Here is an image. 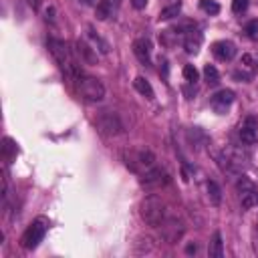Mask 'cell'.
I'll return each instance as SVG.
<instances>
[{
	"label": "cell",
	"mask_w": 258,
	"mask_h": 258,
	"mask_svg": "<svg viewBox=\"0 0 258 258\" xmlns=\"http://www.w3.org/2000/svg\"><path fill=\"white\" fill-rule=\"evenodd\" d=\"M139 214H141V218H143V222H145L147 226L158 228V226L163 222V218H165L167 212H165V206H163L161 198L156 196V194H152V196L143 198V202H141V206H139Z\"/></svg>",
	"instance_id": "1"
},
{
	"label": "cell",
	"mask_w": 258,
	"mask_h": 258,
	"mask_svg": "<svg viewBox=\"0 0 258 258\" xmlns=\"http://www.w3.org/2000/svg\"><path fill=\"white\" fill-rule=\"evenodd\" d=\"M47 47H49L53 59L59 63V67H61L64 73H67V75H79L77 67L73 64L71 51H69V47H67V42L61 40V38H53V36H51V38L47 40Z\"/></svg>",
	"instance_id": "2"
},
{
	"label": "cell",
	"mask_w": 258,
	"mask_h": 258,
	"mask_svg": "<svg viewBox=\"0 0 258 258\" xmlns=\"http://www.w3.org/2000/svg\"><path fill=\"white\" fill-rule=\"evenodd\" d=\"M125 163L131 171H137V174H145L156 165V156L149 152V149H133L129 152L125 158Z\"/></svg>",
	"instance_id": "3"
},
{
	"label": "cell",
	"mask_w": 258,
	"mask_h": 258,
	"mask_svg": "<svg viewBox=\"0 0 258 258\" xmlns=\"http://www.w3.org/2000/svg\"><path fill=\"white\" fill-rule=\"evenodd\" d=\"M79 93L85 101L89 103H99L105 97V87L103 83L95 77H79Z\"/></svg>",
	"instance_id": "4"
},
{
	"label": "cell",
	"mask_w": 258,
	"mask_h": 258,
	"mask_svg": "<svg viewBox=\"0 0 258 258\" xmlns=\"http://www.w3.org/2000/svg\"><path fill=\"white\" fill-rule=\"evenodd\" d=\"M160 228H161V238L167 242V244H176L182 236H184V232H186V226H184V222L178 218V216H174V214H165V218H163V222L160 224Z\"/></svg>",
	"instance_id": "5"
},
{
	"label": "cell",
	"mask_w": 258,
	"mask_h": 258,
	"mask_svg": "<svg viewBox=\"0 0 258 258\" xmlns=\"http://www.w3.org/2000/svg\"><path fill=\"white\" fill-rule=\"evenodd\" d=\"M95 123H97V127L101 129V133L111 135V137H113V135H119V133L123 131V123H121L119 115H117V113H111V111H101V113L97 115Z\"/></svg>",
	"instance_id": "6"
},
{
	"label": "cell",
	"mask_w": 258,
	"mask_h": 258,
	"mask_svg": "<svg viewBox=\"0 0 258 258\" xmlns=\"http://www.w3.org/2000/svg\"><path fill=\"white\" fill-rule=\"evenodd\" d=\"M45 232H47V226L42 224V220L34 222L32 226H29V230H27L25 236H23V246H25L27 250L36 248V246L42 242V238H45Z\"/></svg>",
	"instance_id": "7"
},
{
	"label": "cell",
	"mask_w": 258,
	"mask_h": 258,
	"mask_svg": "<svg viewBox=\"0 0 258 258\" xmlns=\"http://www.w3.org/2000/svg\"><path fill=\"white\" fill-rule=\"evenodd\" d=\"M167 182H169L167 171L161 169V167H152L149 171H145L143 180H141V184H143L145 188H160V186H165Z\"/></svg>",
	"instance_id": "8"
},
{
	"label": "cell",
	"mask_w": 258,
	"mask_h": 258,
	"mask_svg": "<svg viewBox=\"0 0 258 258\" xmlns=\"http://www.w3.org/2000/svg\"><path fill=\"white\" fill-rule=\"evenodd\" d=\"M256 133H258V119L254 115H248L240 127V141L244 145H252L256 141Z\"/></svg>",
	"instance_id": "9"
},
{
	"label": "cell",
	"mask_w": 258,
	"mask_h": 258,
	"mask_svg": "<svg viewBox=\"0 0 258 258\" xmlns=\"http://www.w3.org/2000/svg\"><path fill=\"white\" fill-rule=\"evenodd\" d=\"M212 107H214V111L216 113H226L228 111V107L234 103V91H230V89H222V91H218L216 95H212Z\"/></svg>",
	"instance_id": "10"
},
{
	"label": "cell",
	"mask_w": 258,
	"mask_h": 258,
	"mask_svg": "<svg viewBox=\"0 0 258 258\" xmlns=\"http://www.w3.org/2000/svg\"><path fill=\"white\" fill-rule=\"evenodd\" d=\"M212 53L218 61H232L236 57V45L232 40H218L212 45Z\"/></svg>",
	"instance_id": "11"
},
{
	"label": "cell",
	"mask_w": 258,
	"mask_h": 258,
	"mask_svg": "<svg viewBox=\"0 0 258 258\" xmlns=\"http://www.w3.org/2000/svg\"><path fill=\"white\" fill-rule=\"evenodd\" d=\"M202 40H204V36H202V32H198V31H188V34H186V40H184V49H186V53H190V55H196L198 51H200V47H202Z\"/></svg>",
	"instance_id": "12"
},
{
	"label": "cell",
	"mask_w": 258,
	"mask_h": 258,
	"mask_svg": "<svg viewBox=\"0 0 258 258\" xmlns=\"http://www.w3.org/2000/svg\"><path fill=\"white\" fill-rule=\"evenodd\" d=\"M133 53H135V57H137L143 64H149V61H152V45H149V40L137 38V40L133 42Z\"/></svg>",
	"instance_id": "13"
},
{
	"label": "cell",
	"mask_w": 258,
	"mask_h": 258,
	"mask_svg": "<svg viewBox=\"0 0 258 258\" xmlns=\"http://www.w3.org/2000/svg\"><path fill=\"white\" fill-rule=\"evenodd\" d=\"M77 53L87 64H97V53L87 40H81V38L77 40Z\"/></svg>",
	"instance_id": "14"
},
{
	"label": "cell",
	"mask_w": 258,
	"mask_h": 258,
	"mask_svg": "<svg viewBox=\"0 0 258 258\" xmlns=\"http://www.w3.org/2000/svg\"><path fill=\"white\" fill-rule=\"evenodd\" d=\"M240 204H242L244 210H250V208L258 206V192H256L254 188L240 192Z\"/></svg>",
	"instance_id": "15"
},
{
	"label": "cell",
	"mask_w": 258,
	"mask_h": 258,
	"mask_svg": "<svg viewBox=\"0 0 258 258\" xmlns=\"http://www.w3.org/2000/svg\"><path fill=\"white\" fill-rule=\"evenodd\" d=\"M133 87L137 89V93H141L145 99H154V89L152 85H149V81L145 77H135L133 79Z\"/></svg>",
	"instance_id": "16"
},
{
	"label": "cell",
	"mask_w": 258,
	"mask_h": 258,
	"mask_svg": "<svg viewBox=\"0 0 258 258\" xmlns=\"http://www.w3.org/2000/svg\"><path fill=\"white\" fill-rule=\"evenodd\" d=\"M206 190H208V200L212 206H220L222 204V190L216 182H208L206 184Z\"/></svg>",
	"instance_id": "17"
},
{
	"label": "cell",
	"mask_w": 258,
	"mask_h": 258,
	"mask_svg": "<svg viewBox=\"0 0 258 258\" xmlns=\"http://www.w3.org/2000/svg\"><path fill=\"white\" fill-rule=\"evenodd\" d=\"M210 256L212 258H222L224 256V242H222L220 232H214V238L210 242Z\"/></svg>",
	"instance_id": "18"
},
{
	"label": "cell",
	"mask_w": 258,
	"mask_h": 258,
	"mask_svg": "<svg viewBox=\"0 0 258 258\" xmlns=\"http://www.w3.org/2000/svg\"><path fill=\"white\" fill-rule=\"evenodd\" d=\"M111 10H113L111 0H99L97 6H95V14H97L99 20H107L111 16Z\"/></svg>",
	"instance_id": "19"
},
{
	"label": "cell",
	"mask_w": 258,
	"mask_h": 258,
	"mask_svg": "<svg viewBox=\"0 0 258 258\" xmlns=\"http://www.w3.org/2000/svg\"><path fill=\"white\" fill-rule=\"evenodd\" d=\"M180 10H182V4L180 2H176V4H171V6H167V8H163L161 12H160V20H171V18H176L178 14H180Z\"/></svg>",
	"instance_id": "20"
},
{
	"label": "cell",
	"mask_w": 258,
	"mask_h": 258,
	"mask_svg": "<svg viewBox=\"0 0 258 258\" xmlns=\"http://www.w3.org/2000/svg\"><path fill=\"white\" fill-rule=\"evenodd\" d=\"M204 77H206L208 85H216L220 81V73H218V69L214 67V64H206V67H204Z\"/></svg>",
	"instance_id": "21"
},
{
	"label": "cell",
	"mask_w": 258,
	"mask_h": 258,
	"mask_svg": "<svg viewBox=\"0 0 258 258\" xmlns=\"http://www.w3.org/2000/svg\"><path fill=\"white\" fill-rule=\"evenodd\" d=\"M240 64H242V69H246L250 75L258 71V63H256V61H254V57H252V55H248V53H246V55H242Z\"/></svg>",
	"instance_id": "22"
},
{
	"label": "cell",
	"mask_w": 258,
	"mask_h": 258,
	"mask_svg": "<svg viewBox=\"0 0 258 258\" xmlns=\"http://www.w3.org/2000/svg\"><path fill=\"white\" fill-rule=\"evenodd\" d=\"M200 8L208 14H218L220 12V4L216 0H200Z\"/></svg>",
	"instance_id": "23"
},
{
	"label": "cell",
	"mask_w": 258,
	"mask_h": 258,
	"mask_svg": "<svg viewBox=\"0 0 258 258\" xmlns=\"http://www.w3.org/2000/svg\"><path fill=\"white\" fill-rule=\"evenodd\" d=\"M184 79H186L188 83H196V81L200 79L198 69L194 67V64H186V67H184Z\"/></svg>",
	"instance_id": "24"
},
{
	"label": "cell",
	"mask_w": 258,
	"mask_h": 258,
	"mask_svg": "<svg viewBox=\"0 0 258 258\" xmlns=\"http://www.w3.org/2000/svg\"><path fill=\"white\" fill-rule=\"evenodd\" d=\"M154 240L152 238H149V236H147V238H141L137 244H135V250L139 252V254H143V252H152L154 250V244H152Z\"/></svg>",
	"instance_id": "25"
},
{
	"label": "cell",
	"mask_w": 258,
	"mask_h": 258,
	"mask_svg": "<svg viewBox=\"0 0 258 258\" xmlns=\"http://www.w3.org/2000/svg\"><path fill=\"white\" fill-rule=\"evenodd\" d=\"M248 4H250V0H232V10L234 14H242L248 10Z\"/></svg>",
	"instance_id": "26"
},
{
	"label": "cell",
	"mask_w": 258,
	"mask_h": 258,
	"mask_svg": "<svg viewBox=\"0 0 258 258\" xmlns=\"http://www.w3.org/2000/svg\"><path fill=\"white\" fill-rule=\"evenodd\" d=\"M244 32H246L252 40H256V38H258V20H250V23L244 27Z\"/></svg>",
	"instance_id": "27"
},
{
	"label": "cell",
	"mask_w": 258,
	"mask_h": 258,
	"mask_svg": "<svg viewBox=\"0 0 258 258\" xmlns=\"http://www.w3.org/2000/svg\"><path fill=\"white\" fill-rule=\"evenodd\" d=\"M12 154H16V145L12 143V139H8V137H6V139H4V156H6V158H10Z\"/></svg>",
	"instance_id": "28"
},
{
	"label": "cell",
	"mask_w": 258,
	"mask_h": 258,
	"mask_svg": "<svg viewBox=\"0 0 258 258\" xmlns=\"http://www.w3.org/2000/svg\"><path fill=\"white\" fill-rule=\"evenodd\" d=\"M131 6L137 8V10H143L147 6V0H131Z\"/></svg>",
	"instance_id": "29"
},
{
	"label": "cell",
	"mask_w": 258,
	"mask_h": 258,
	"mask_svg": "<svg viewBox=\"0 0 258 258\" xmlns=\"http://www.w3.org/2000/svg\"><path fill=\"white\" fill-rule=\"evenodd\" d=\"M40 2H42V0H27V4H29L32 10H38V8H40Z\"/></svg>",
	"instance_id": "30"
},
{
	"label": "cell",
	"mask_w": 258,
	"mask_h": 258,
	"mask_svg": "<svg viewBox=\"0 0 258 258\" xmlns=\"http://www.w3.org/2000/svg\"><path fill=\"white\" fill-rule=\"evenodd\" d=\"M186 252H188V254H196V252H198V246H196V244H188Z\"/></svg>",
	"instance_id": "31"
},
{
	"label": "cell",
	"mask_w": 258,
	"mask_h": 258,
	"mask_svg": "<svg viewBox=\"0 0 258 258\" xmlns=\"http://www.w3.org/2000/svg\"><path fill=\"white\" fill-rule=\"evenodd\" d=\"M45 14H47V20H53L55 18V8H47Z\"/></svg>",
	"instance_id": "32"
},
{
	"label": "cell",
	"mask_w": 258,
	"mask_h": 258,
	"mask_svg": "<svg viewBox=\"0 0 258 258\" xmlns=\"http://www.w3.org/2000/svg\"><path fill=\"white\" fill-rule=\"evenodd\" d=\"M254 252L258 254V234H256V238H254Z\"/></svg>",
	"instance_id": "33"
}]
</instances>
